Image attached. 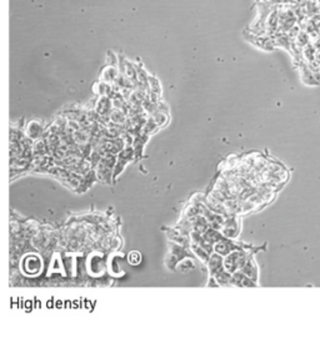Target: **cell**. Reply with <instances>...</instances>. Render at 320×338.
Segmentation results:
<instances>
[{"instance_id": "20", "label": "cell", "mask_w": 320, "mask_h": 338, "mask_svg": "<svg viewBox=\"0 0 320 338\" xmlns=\"http://www.w3.org/2000/svg\"><path fill=\"white\" fill-rule=\"evenodd\" d=\"M159 130V128L157 126V124L154 122V120L152 119V117H149L148 120H146L145 122H144V126H143V134L148 135V136H150V135H153L154 132H157V131Z\"/></svg>"}, {"instance_id": "1", "label": "cell", "mask_w": 320, "mask_h": 338, "mask_svg": "<svg viewBox=\"0 0 320 338\" xmlns=\"http://www.w3.org/2000/svg\"><path fill=\"white\" fill-rule=\"evenodd\" d=\"M252 256V252H249L246 248H239L234 250L229 255L223 257V266L224 270L228 271L229 273H234L243 267L248 259Z\"/></svg>"}, {"instance_id": "16", "label": "cell", "mask_w": 320, "mask_h": 338, "mask_svg": "<svg viewBox=\"0 0 320 338\" xmlns=\"http://www.w3.org/2000/svg\"><path fill=\"white\" fill-rule=\"evenodd\" d=\"M203 237L205 241H208L209 244H212L213 246H214V244H217L218 241H220V240L223 239L224 236H223V233H221V231L215 230V228L213 227H209L208 230L203 233Z\"/></svg>"}, {"instance_id": "19", "label": "cell", "mask_w": 320, "mask_h": 338, "mask_svg": "<svg viewBox=\"0 0 320 338\" xmlns=\"http://www.w3.org/2000/svg\"><path fill=\"white\" fill-rule=\"evenodd\" d=\"M148 89H149V91H152V93L159 95V96H161V94H163V88H161V84H160L159 79H158V77H155L154 75H149Z\"/></svg>"}, {"instance_id": "12", "label": "cell", "mask_w": 320, "mask_h": 338, "mask_svg": "<svg viewBox=\"0 0 320 338\" xmlns=\"http://www.w3.org/2000/svg\"><path fill=\"white\" fill-rule=\"evenodd\" d=\"M210 227L208 220L203 216V215H199V216L194 217V219L190 221V231H195V232H199L203 235L208 228Z\"/></svg>"}, {"instance_id": "14", "label": "cell", "mask_w": 320, "mask_h": 338, "mask_svg": "<svg viewBox=\"0 0 320 338\" xmlns=\"http://www.w3.org/2000/svg\"><path fill=\"white\" fill-rule=\"evenodd\" d=\"M197 267V262H195V259L193 256H189V257H185L181 261H179L175 266V270L179 271L181 273H188L189 271L194 270Z\"/></svg>"}, {"instance_id": "21", "label": "cell", "mask_w": 320, "mask_h": 338, "mask_svg": "<svg viewBox=\"0 0 320 338\" xmlns=\"http://www.w3.org/2000/svg\"><path fill=\"white\" fill-rule=\"evenodd\" d=\"M128 261L129 263L133 264V266H138V264L141 262V255H140V252H138V251H133V252L129 253Z\"/></svg>"}, {"instance_id": "7", "label": "cell", "mask_w": 320, "mask_h": 338, "mask_svg": "<svg viewBox=\"0 0 320 338\" xmlns=\"http://www.w3.org/2000/svg\"><path fill=\"white\" fill-rule=\"evenodd\" d=\"M239 248H245V246L243 244L238 242L237 240L226 239V237H223V239L214 244V252L219 253L223 257L229 255L230 252H233L234 250H239Z\"/></svg>"}, {"instance_id": "6", "label": "cell", "mask_w": 320, "mask_h": 338, "mask_svg": "<svg viewBox=\"0 0 320 338\" xmlns=\"http://www.w3.org/2000/svg\"><path fill=\"white\" fill-rule=\"evenodd\" d=\"M221 233L226 239L235 240L240 233V221L235 215H226L225 222L221 228Z\"/></svg>"}, {"instance_id": "2", "label": "cell", "mask_w": 320, "mask_h": 338, "mask_svg": "<svg viewBox=\"0 0 320 338\" xmlns=\"http://www.w3.org/2000/svg\"><path fill=\"white\" fill-rule=\"evenodd\" d=\"M278 20H279V29L278 33H289L298 25L297 15L293 5H278Z\"/></svg>"}, {"instance_id": "3", "label": "cell", "mask_w": 320, "mask_h": 338, "mask_svg": "<svg viewBox=\"0 0 320 338\" xmlns=\"http://www.w3.org/2000/svg\"><path fill=\"white\" fill-rule=\"evenodd\" d=\"M189 256H192V252H189L188 247L170 241V244H169L168 257L165 259L166 267L169 270H175V266H177L178 262L181 261L185 257H189Z\"/></svg>"}, {"instance_id": "9", "label": "cell", "mask_w": 320, "mask_h": 338, "mask_svg": "<svg viewBox=\"0 0 320 338\" xmlns=\"http://www.w3.org/2000/svg\"><path fill=\"white\" fill-rule=\"evenodd\" d=\"M206 266H208L209 273L212 277H214L217 273H219L220 271L224 270L223 266V256H220L219 253L213 252L212 255L209 256V260L206 262Z\"/></svg>"}, {"instance_id": "11", "label": "cell", "mask_w": 320, "mask_h": 338, "mask_svg": "<svg viewBox=\"0 0 320 338\" xmlns=\"http://www.w3.org/2000/svg\"><path fill=\"white\" fill-rule=\"evenodd\" d=\"M240 271H241L246 277H249V279L254 280L255 282L259 281V268H258V264L257 262H255V260L253 259V255L249 257L248 261L245 262V264L240 268Z\"/></svg>"}, {"instance_id": "17", "label": "cell", "mask_w": 320, "mask_h": 338, "mask_svg": "<svg viewBox=\"0 0 320 338\" xmlns=\"http://www.w3.org/2000/svg\"><path fill=\"white\" fill-rule=\"evenodd\" d=\"M210 277H212V276H210ZM213 279L217 281V283L219 284V287H228V286H230L232 273H229L228 271L223 270V271H220L219 273H217Z\"/></svg>"}, {"instance_id": "13", "label": "cell", "mask_w": 320, "mask_h": 338, "mask_svg": "<svg viewBox=\"0 0 320 338\" xmlns=\"http://www.w3.org/2000/svg\"><path fill=\"white\" fill-rule=\"evenodd\" d=\"M188 248H190V251H192V255H194L195 259L199 260L200 262H203V263L206 264L210 253H208L203 247H201V246H199V244H194V242H192V241H190V244H189Z\"/></svg>"}, {"instance_id": "15", "label": "cell", "mask_w": 320, "mask_h": 338, "mask_svg": "<svg viewBox=\"0 0 320 338\" xmlns=\"http://www.w3.org/2000/svg\"><path fill=\"white\" fill-rule=\"evenodd\" d=\"M152 119L154 120V122L157 124L158 128L161 129V128H165V126L168 125L169 120H170V116H169L168 111L155 110L152 114Z\"/></svg>"}, {"instance_id": "18", "label": "cell", "mask_w": 320, "mask_h": 338, "mask_svg": "<svg viewBox=\"0 0 320 338\" xmlns=\"http://www.w3.org/2000/svg\"><path fill=\"white\" fill-rule=\"evenodd\" d=\"M317 59V49L314 48L313 43L308 44L305 48H303V61L310 64Z\"/></svg>"}, {"instance_id": "10", "label": "cell", "mask_w": 320, "mask_h": 338, "mask_svg": "<svg viewBox=\"0 0 320 338\" xmlns=\"http://www.w3.org/2000/svg\"><path fill=\"white\" fill-rule=\"evenodd\" d=\"M273 41H274L275 48H283L288 51L289 54H292V46H293V39L288 33H277L273 35Z\"/></svg>"}, {"instance_id": "22", "label": "cell", "mask_w": 320, "mask_h": 338, "mask_svg": "<svg viewBox=\"0 0 320 338\" xmlns=\"http://www.w3.org/2000/svg\"><path fill=\"white\" fill-rule=\"evenodd\" d=\"M319 13H320V0H319Z\"/></svg>"}, {"instance_id": "5", "label": "cell", "mask_w": 320, "mask_h": 338, "mask_svg": "<svg viewBox=\"0 0 320 338\" xmlns=\"http://www.w3.org/2000/svg\"><path fill=\"white\" fill-rule=\"evenodd\" d=\"M297 66L299 68L300 77H301V81H303L305 85L308 86H318L320 85V75L318 74L317 71L309 65L305 61H300L297 64Z\"/></svg>"}, {"instance_id": "8", "label": "cell", "mask_w": 320, "mask_h": 338, "mask_svg": "<svg viewBox=\"0 0 320 338\" xmlns=\"http://www.w3.org/2000/svg\"><path fill=\"white\" fill-rule=\"evenodd\" d=\"M279 29V20H278V5L273 6V9L269 13L268 18H266L265 25H264V35L268 37H273L278 33Z\"/></svg>"}, {"instance_id": "4", "label": "cell", "mask_w": 320, "mask_h": 338, "mask_svg": "<svg viewBox=\"0 0 320 338\" xmlns=\"http://www.w3.org/2000/svg\"><path fill=\"white\" fill-rule=\"evenodd\" d=\"M244 38H245L248 43L253 44L255 48L260 49V50L273 51L275 49L273 38L268 37V35H258L248 30V32H244Z\"/></svg>"}]
</instances>
